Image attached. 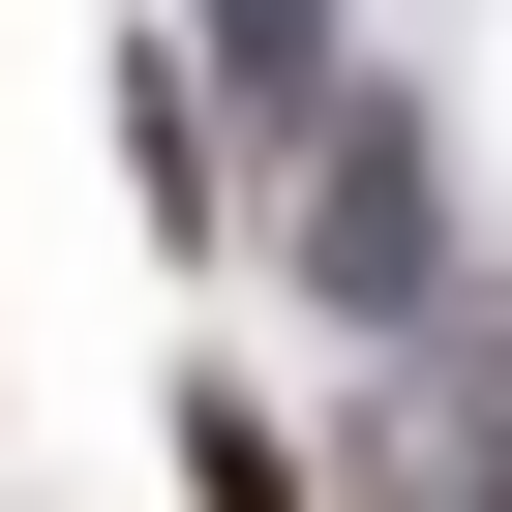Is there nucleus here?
Here are the masks:
<instances>
[{
	"mask_svg": "<svg viewBox=\"0 0 512 512\" xmlns=\"http://www.w3.org/2000/svg\"><path fill=\"white\" fill-rule=\"evenodd\" d=\"M211 61H241V91H302V61H332V0H211Z\"/></svg>",
	"mask_w": 512,
	"mask_h": 512,
	"instance_id": "3",
	"label": "nucleus"
},
{
	"mask_svg": "<svg viewBox=\"0 0 512 512\" xmlns=\"http://www.w3.org/2000/svg\"><path fill=\"white\" fill-rule=\"evenodd\" d=\"M302 272H332V302H392V272H422V151H392V121H332V181H302Z\"/></svg>",
	"mask_w": 512,
	"mask_h": 512,
	"instance_id": "1",
	"label": "nucleus"
},
{
	"mask_svg": "<svg viewBox=\"0 0 512 512\" xmlns=\"http://www.w3.org/2000/svg\"><path fill=\"white\" fill-rule=\"evenodd\" d=\"M422 512H512V332H452V392H422Z\"/></svg>",
	"mask_w": 512,
	"mask_h": 512,
	"instance_id": "2",
	"label": "nucleus"
}]
</instances>
